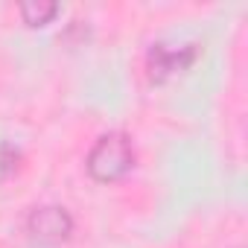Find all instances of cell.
Wrapping results in <instances>:
<instances>
[{
  "label": "cell",
  "mask_w": 248,
  "mask_h": 248,
  "mask_svg": "<svg viewBox=\"0 0 248 248\" xmlns=\"http://www.w3.org/2000/svg\"><path fill=\"white\" fill-rule=\"evenodd\" d=\"M24 228H27V236L35 245L56 248V245H64L73 236L76 222H73L70 210L62 207V204H38L27 213Z\"/></svg>",
  "instance_id": "cell-2"
},
{
  "label": "cell",
  "mask_w": 248,
  "mask_h": 248,
  "mask_svg": "<svg viewBox=\"0 0 248 248\" xmlns=\"http://www.w3.org/2000/svg\"><path fill=\"white\" fill-rule=\"evenodd\" d=\"M135 143L126 132H105L96 138L85 158V172L96 184H117L135 170Z\"/></svg>",
  "instance_id": "cell-1"
},
{
  "label": "cell",
  "mask_w": 248,
  "mask_h": 248,
  "mask_svg": "<svg viewBox=\"0 0 248 248\" xmlns=\"http://www.w3.org/2000/svg\"><path fill=\"white\" fill-rule=\"evenodd\" d=\"M21 167V152L12 143H0V184L9 181Z\"/></svg>",
  "instance_id": "cell-5"
},
{
  "label": "cell",
  "mask_w": 248,
  "mask_h": 248,
  "mask_svg": "<svg viewBox=\"0 0 248 248\" xmlns=\"http://www.w3.org/2000/svg\"><path fill=\"white\" fill-rule=\"evenodd\" d=\"M59 12H62V6L53 3V0H24L18 6V15L30 30H41V27L53 24Z\"/></svg>",
  "instance_id": "cell-4"
},
{
  "label": "cell",
  "mask_w": 248,
  "mask_h": 248,
  "mask_svg": "<svg viewBox=\"0 0 248 248\" xmlns=\"http://www.w3.org/2000/svg\"><path fill=\"white\" fill-rule=\"evenodd\" d=\"M202 56L199 44H181V47H170V44H152L146 53V76L152 85H164L172 76L190 70Z\"/></svg>",
  "instance_id": "cell-3"
}]
</instances>
